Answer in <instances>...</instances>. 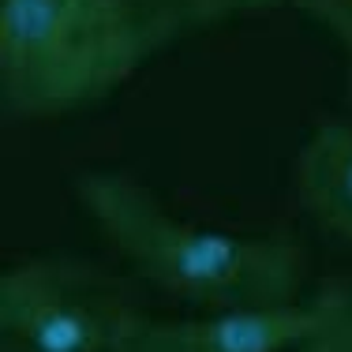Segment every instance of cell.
<instances>
[{
    "label": "cell",
    "mask_w": 352,
    "mask_h": 352,
    "mask_svg": "<svg viewBox=\"0 0 352 352\" xmlns=\"http://www.w3.org/2000/svg\"><path fill=\"white\" fill-rule=\"evenodd\" d=\"M75 195L116 255L173 300L199 311L307 300V255L289 240L199 225L124 173H82Z\"/></svg>",
    "instance_id": "6da1fadb"
},
{
    "label": "cell",
    "mask_w": 352,
    "mask_h": 352,
    "mask_svg": "<svg viewBox=\"0 0 352 352\" xmlns=\"http://www.w3.org/2000/svg\"><path fill=\"white\" fill-rule=\"evenodd\" d=\"M173 38L139 0H0V94L15 116L105 98Z\"/></svg>",
    "instance_id": "7a4b0ae2"
},
{
    "label": "cell",
    "mask_w": 352,
    "mask_h": 352,
    "mask_svg": "<svg viewBox=\"0 0 352 352\" xmlns=\"http://www.w3.org/2000/svg\"><path fill=\"white\" fill-rule=\"evenodd\" d=\"M150 318L90 263L23 258L0 274V352H135Z\"/></svg>",
    "instance_id": "3957f363"
},
{
    "label": "cell",
    "mask_w": 352,
    "mask_h": 352,
    "mask_svg": "<svg viewBox=\"0 0 352 352\" xmlns=\"http://www.w3.org/2000/svg\"><path fill=\"white\" fill-rule=\"evenodd\" d=\"M352 315V300L322 292L278 307H229L188 318H150L135 352H311Z\"/></svg>",
    "instance_id": "277c9868"
},
{
    "label": "cell",
    "mask_w": 352,
    "mask_h": 352,
    "mask_svg": "<svg viewBox=\"0 0 352 352\" xmlns=\"http://www.w3.org/2000/svg\"><path fill=\"white\" fill-rule=\"evenodd\" d=\"M300 203L326 229L352 240V120H326L300 146L292 165Z\"/></svg>",
    "instance_id": "5b68a950"
},
{
    "label": "cell",
    "mask_w": 352,
    "mask_h": 352,
    "mask_svg": "<svg viewBox=\"0 0 352 352\" xmlns=\"http://www.w3.org/2000/svg\"><path fill=\"white\" fill-rule=\"evenodd\" d=\"M281 4H292L311 19H318L352 56V0H281Z\"/></svg>",
    "instance_id": "8992f818"
},
{
    "label": "cell",
    "mask_w": 352,
    "mask_h": 352,
    "mask_svg": "<svg viewBox=\"0 0 352 352\" xmlns=\"http://www.w3.org/2000/svg\"><path fill=\"white\" fill-rule=\"evenodd\" d=\"M266 4H281V0H176V12H180L184 27H199V23H214L221 15L266 8Z\"/></svg>",
    "instance_id": "52a82bcc"
},
{
    "label": "cell",
    "mask_w": 352,
    "mask_h": 352,
    "mask_svg": "<svg viewBox=\"0 0 352 352\" xmlns=\"http://www.w3.org/2000/svg\"><path fill=\"white\" fill-rule=\"evenodd\" d=\"M139 4L146 8L150 15H157L173 34H176V30H184V19H180V12H176V0H139Z\"/></svg>",
    "instance_id": "ba28073f"
},
{
    "label": "cell",
    "mask_w": 352,
    "mask_h": 352,
    "mask_svg": "<svg viewBox=\"0 0 352 352\" xmlns=\"http://www.w3.org/2000/svg\"><path fill=\"white\" fill-rule=\"evenodd\" d=\"M311 352H352V315L338 326V330L330 333V338L318 341V345H315Z\"/></svg>",
    "instance_id": "9c48e42d"
}]
</instances>
